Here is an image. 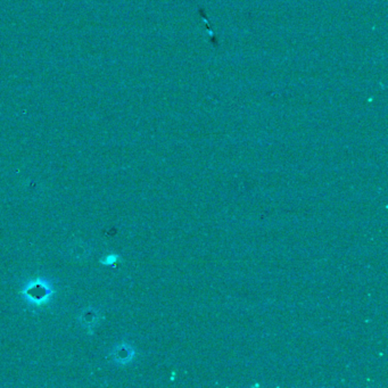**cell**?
Returning a JSON list of instances; mask_svg holds the SVG:
<instances>
[{"label": "cell", "instance_id": "obj_1", "mask_svg": "<svg viewBox=\"0 0 388 388\" xmlns=\"http://www.w3.org/2000/svg\"><path fill=\"white\" fill-rule=\"evenodd\" d=\"M30 300L34 301L35 303H43L46 301V298L48 296V288L44 286V285L41 284H35L32 287L28 288V294H26Z\"/></svg>", "mask_w": 388, "mask_h": 388}]
</instances>
